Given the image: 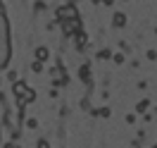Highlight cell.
<instances>
[{
  "mask_svg": "<svg viewBox=\"0 0 157 148\" xmlns=\"http://www.w3.org/2000/svg\"><path fill=\"white\" fill-rule=\"evenodd\" d=\"M55 17L59 22H71V19H78V10L74 5H62V7L55 10Z\"/></svg>",
  "mask_w": 157,
  "mask_h": 148,
  "instance_id": "obj_2",
  "label": "cell"
},
{
  "mask_svg": "<svg viewBox=\"0 0 157 148\" xmlns=\"http://www.w3.org/2000/svg\"><path fill=\"white\" fill-rule=\"evenodd\" d=\"M10 26H7V17L0 12V67L10 62Z\"/></svg>",
  "mask_w": 157,
  "mask_h": 148,
  "instance_id": "obj_1",
  "label": "cell"
},
{
  "mask_svg": "<svg viewBox=\"0 0 157 148\" xmlns=\"http://www.w3.org/2000/svg\"><path fill=\"white\" fill-rule=\"evenodd\" d=\"M81 29V24H78V19H71V22H62V31L64 34H76V31Z\"/></svg>",
  "mask_w": 157,
  "mask_h": 148,
  "instance_id": "obj_4",
  "label": "cell"
},
{
  "mask_svg": "<svg viewBox=\"0 0 157 148\" xmlns=\"http://www.w3.org/2000/svg\"><path fill=\"white\" fill-rule=\"evenodd\" d=\"M112 24H114L117 29H121V26L126 24V14H121V12H117V14L112 17Z\"/></svg>",
  "mask_w": 157,
  "mask_h": 148,
  "instance_id": "obj_6",
  "label": "cell"
},
{
  "mask_svg": "<svg viewBox=\"0 0 157 148\" xmlns=\"http://www.w3.org/2000/svg\"><path fill=\"white\" fill-rule=\"evenodd\" d=\"M76 43H78V46H81V48H83V46L88 43V36H86L83 31H76Z\"/></svg>",
  "mask_w": 157,
  "mask_h": 148,
  "instance_id": "obj_7",
  "label": "cell"
},
{
  "mask_svg": "<svg viewBox=\"0 0 157 148\" xmlns=\"http://www.w3.org/2000/svg\"><path fill=\"white\" fill-rule=\"evenodd\" d=\"M31 69H33V72H40V69H43V65H40V62H33V67H31Z\"/></svg>",
  "mask_w": 157,
  "mask_h": 148,
  "instance_id": "obj_10",
  "label": "cell"
},
{
  "mask_svg": "<svg viewBox=\"0 0 157 148\" xmlns=\"http://www.w3.org/2000/svg\"><path fill=\"white\" fill-rule=\"evenodd\" d=\"M48 48H45V46H38V48H36V62H40V65H43V62H45V60H48Z\"/></svg>",
  "mask_w": 157,
  "mask_h": 148,
  "instance_id": "obj_5",
  "label": "cell"
},
{
  "mask_svg": "<svg viewBox=\"0 0 157 148\" xmlns=\"http://www.w3.org/2000/svg\"><path fill=\"white\" fill-rule=\"evenodd\" d=\"M52 77H55V81H64V72H62V69H55V72H52Z\"/></svg>",
  "mask_w": 157,
  "mask_h": 148,
  "instance_id": "obj_8",
  "label": "cell"
},
{
  "mask_svg": "<svg viewBox=\"0 0 157 148\" xmlns=\"http://www.w3.org/2000/svg\"><path fill=\"white\" fill-rule=\"evenodd\" d=\"M14 93L21 98V103H31V100L36 98V93H33L26 84H21V81H17V84H14Z\"/></svg>",
  "mask_w": 157,
  "mask_h": 148,
  "instance_id": "obj_3",
  "label": "cell"
},
{
  "mask_svg": "<svg viewBox=\"0 0 157 148\" xmlns=\"http://www.w3.org/2000/svg\"><path fill=\"white\" fill-rule=\"evenodd\" d=\"M38 148H50V143L48 141H38Z\"/></svg>",
  "mask_w": 157,
  "mask_h": 148,
  "instance_id": "obj_11",
  "label": "cell"
},
{
  "mask_svg": "<svg viewBox=\"0 0 157 148\" xmlns=\"http://www.w3.org/2000/svg\"><path fill=\"white\" fill-rule=\"evenodd\" d=\"M95 2H98V0H95Z\"/></svg>",
  "mask_w": 157,
  "mask_h": 148,
  "instance_id": "obj_12",
  "label": "cell"
},
{
  "mask_svg": "<svg viewBox=\"0 0 157 148\" xmlns=\"http://www.w3.org/2000/svg\"><path fill=\"white\" fill-rule=\"evenodd\" d=\"M147 103H150V100H140V103H138V110H140V112L147 110Z\"/></svg>",
  "mask_w": 157,
  "mask_h": 148,
  "instance_id": "obj_9",
  "label": "cell"
}]
</instances>
